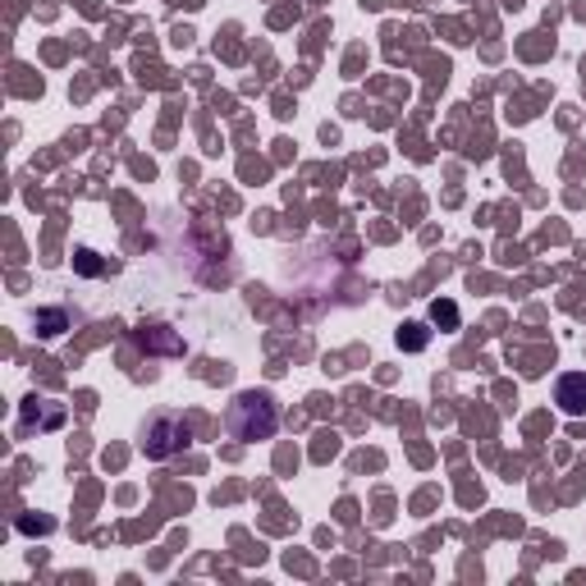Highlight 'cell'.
I'll return each mask as SVG.
<instances>
[{"label": "cell", "mask_w": 586, "mask_h": 586, "mask_svg": "<svg viewBox=\"0 0 586 586\" xmlns=\"http://www.w3.org/2000/svg\"><path fill=\"white\" fill-rule=\"evenodd\" d=\"M229 435L244 440V444H257V440H270L275 426H280V412H275L270 394H238L229 403V418H225Z\"/></svg>", "instance_id": "obj_1"}, {"label": "cell", "mask_w": 586, "mask_h": 586, "mask_svg": "<svg viewBox=\"0 0 586 586\" xmlns=\"http://www.w3.org/2000/svg\"><path fill=\"white\" fill-rule=\"evenodd\" d=\"M184 444H188V426L179 418H156L147 426V435H143L147 459H169V454H179Z\"/></svg>", "instance_id": "obj_2"}, {"label": "cell", "mask_w": 586, "mask_h": 586, "mask_svg": "<svg viewBox=\"0 0 586 586\" xmlns=\"http://www.w3.org/2000/svg\"><path fill=\"white\" fill-rule=\"evenodd\" d=\"M32 426L38 431H55V426H64V408L55 403V399H23V412H19V431L28 435Z\"/></svg>", "instance_id": "obj_3"}, {"label": "cell", "mask_w": 586, "mask_h": 586, "mask_svg": "<svg viewBox=\"0 0 586 586\" xmlns=\"http://www.w3.org/2000/svg\"><path fill=\"white\" fill-rule=\"evenodd\" d=\"M555 399H559V408L568 412V418H586V376L582 371L564 376V381L555 385Z\"/></svg>", "instance_id": "obj_4"}, {"label": "cell", "mask_w": 586, "mask_h": 586, "mask_svg": "<svg viewBox=\"0 0 586 586\" xmlns=\"http://www.w3.org/2000/svg\"><path fill=\"white\" fill-rule=\"evenodd\" d=\"M38 326H42V335H60L64 312H42V317H38Z\"/></svg>", "instance_id": "obj_5"}, {"label": "cell", "mask_w": 586, "mask_h": 586, "mask_svg": "<svg viewBox=\"0 0 586 586\" xmlns=\"http://www.w3.org/2000/svg\"><path fill=\"white\" fill-rule=\"evenodd\" d=\"M435 321H444V326H454V321H459V312H454V307H450V302H435Z\"/></svg>", "instance_id": "obj_6"}]
</instances>
